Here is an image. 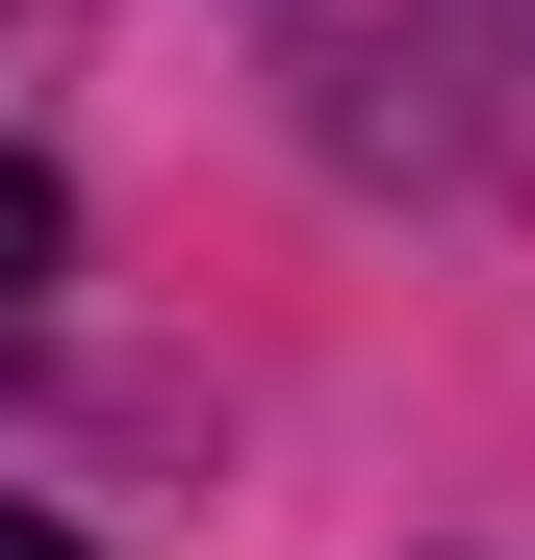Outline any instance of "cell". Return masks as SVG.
<instances>
[{"label":"cell","mask_w":535,"mask_h":560,"mask_svg":"<svg viewBox=\"0 0 535 560\" xmlns=\"http://www.w3.org/2000/svg\"><path fill=\"white\" fill-rule=\"evenodd\" d=\"M51 255H77V205H51V153H0V331L51 306Z\"/></svg>","instance_id":"6da1fadb"},{"label":"cell","mask_w":535,"mask_h":560,"mask_svg":"<svg viewBox=\"0 0 535 560\" xmlns=\"http://www.w3.org/2000/svg\"><path fill=\"white\" fill-rule=\"evenodd\" d=\"M0 560H77V535H26V510H0Z\"/></svg>","instance_id":"7a4b0ae2"}]
</instances>
